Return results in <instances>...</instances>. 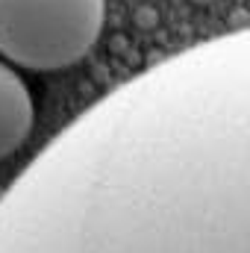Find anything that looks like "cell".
I'll use <instances>...</instances> for the list:
<instances>
[{
    "mask_svg": "<svg viewBox=\"0 0 250 253\" xmlns=\"http://www.w3.org/2000/svg\"><path fill=\"white\" fill-rule=\"evenodd\" d=\"M3 197H6V189H3V186H0V203H3Z\"/></svg>",
    "mask_w": 250,
    "mask_h": 253,
    "instance_id": "4",
    "label": "cell"
},
{
    "mask_svg": "<svg viewBox=\"0 0 250 253\" xmlns=\"http://www.w3.org/2000/svg\"><path fill=\"white\" fill-rule=\"evenodd\" d=\"M33 129V97L27 83L0 62V159L15 153Z\"/></svg>",
    "mask_w": 250,
    "mask_h": 253,
    "instance_id": "3",
    "label": "cell"
},
{
    "mask_svg": "<svg viewBox=\"0 0 250 253\" xmlns=\"http://www.w3.org/2000/svg\"><path fill=\"white\" fill-rule=\"evenodd\" d=\"M106 0H0V53L33 71L77 65L100 39Z\"/></svg>",
    "mask_w": 250,
    "mask_h": 253,
    "instance_id": "2",
    "label": "cell"
},
{
    "mask_svg": "<svg viewBox=\"0 0 250 253\" xmlns=\"http://www.w3.org/2000/svg\"><path fill=\"white\" fill-rule=\"evenodd\" d=\"M0 253H250V91L59 191Z\"/></svg>",
    "mask_w": 250,
    "mask_h": 253,
    "instance_id": "1",
    "label": "cell"
}]
</instances>
